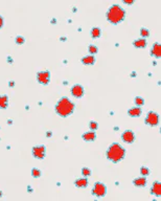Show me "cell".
Masks as SVG:
<instances>
[{
	"label": "cell",
	"instance_id": "obj_20",
	"mask_svg": "<svg viewBox=\"0 0 161 201\" xmlns=\"http://www.w3.org/2000/svg\"><path fill=\"white\" fill-rule=\"evenodd\" d=\"M134 103L136 104L137 107H141L144 105V98H141V97H136L134 98Z\"/></svg>",
	"mask_w": 161,
	"mask_h": 201
},
{
	"label": "cell",
	"instance_id": "obj_9",
	"mask_svg": "<svg viewBox=\"0 0 161 201\" xmlns=\"http://www.w3.org/2000/svg\"><path fill=\"white\" fill-rule=\"evenodd\" d=\"M135 138H136L135 133H134L132 130H126L123 134H121V139H123L124 142L127 143H134Z\"/></svg>",
	"mask_w": 161,
	"mask_h": 201
},
{
	"label": "cell",
	"instance_id": "obj_8",
	"mask_svg": "<svg viewBox=\"0 0 161 201\" xmlns=\"http://www.w3.org/2000/svg\"><path fill=\"white\" fill-rule=\"evenodd\" d=\"M71 94H72V97L76 98H80L82 97H84V94H85L84 87L82 85H80V84H76V85L72 86L71 87Z\"/></svg>",
	"mask_w": 161,
	"mask_h": 201
},
{
	"label": "cell",
	"instance_id": "obj_22",
	"mask_svg": "<svg viewBox=\"0 0 161 201\" xmlns=\"http://www.w3.org/2000/svg\"><path fill=\"white\" fill-rule=\"evenodd\" d=\"M88 52H89V53H90L91 56H94L95 53H97V52H98V48H97V46H95V45H89V47H88Z\"/></svg>",
	"mask_w": 161,
	"mask_h": 201
},
{
	"label": "cell",
	"instance_id": "obj_31",
	"mask_svg": "<svg viewBox=\"0 0 161 201\" xmlns=\"http://www.w3.org/2000/svg\"><path fill=\"white\" fill-rule=\"evenodd\" d=\"M8 85H10L11 87H14V85H15L14 81H11V82H10V83H8Z\"/></svg>",
	"mask_w": 161,
	"mask_h": 201
},
{
	"label": "cell",
	"instance_id": "obj_16",
	"mask_svg": "<svg viewBox=\"0 0 161 201\" xmlns=\"http://www.w3.org/2000/svg\"><path fill=\"white\" fill-rule=\"evenodd\" d=\"M147 40L144 38H140V39H137L133 42V45L136 47V48H144L147 46Z\"/></svg>",
	"mask_w": 161,
	"mask_h": 201
},
{
	"label": "cell",
	"instance_id": "obj_5",
	"mask_svg": "<svg viewBox=\"0 0 161 201\" xmlns=\"http://www.w3.org/2000/svg\"><path fill=\"white\" fill-rule=\"evenodd\" d=\"M159 121H160L159 115H158L156 112H154V111H150V112L147 114V118H145V119H144V123L148 126L155 127V126L159 125Z\"/></svg>",
	"mask_w": 161,
	"mask_h": 201
},
{
	"label": "cell",
	"instance_id": "obj_30",
	"mask_svg": "<svg viewBox=\"0 0 161 201\" xmlns=\"http://www.w3.org/2000/svg\"><path fill=\"white\" fill-rule=\"evenodd\" d=\"M51 135H52L51 131H47V132H46V136H47V137H50Z\"/></svg>",
	"mask_w": 161,
	"mask_h": 201
},
{
	"label": "cell",
	"instance_id": "obj_25",
	"mask_svg": "<svg viewBox=\"0 0 161 201\" xmlns=\"http://www.w3.org/2000/svg\"><path fill=\"white\" fill-rule=\"evenodd\" d=\"M91 170L90 169H88V168H83L82 169V175L84 176V177H89L91 175Z\"/></svg>",
	"mask_w": 161,
	"mask_h": 201
},
{
	"label": "cell",
	"instance_id": "obj_12",
	"mask_svg": "<svg viewBox=\"0 0 161 201\" xmlns=\"http://www.w3.org/2000/svg\"><path fill=\"white\" fill-rule=\"evenodd\" d=\"M82 138L85 140V142H94L96 139V133L94 131H89V132H86L82 135Z\"/></svg>",
	"mask_w": 161,
	"mask_h": 201
},
{
	"label": "cell",
	"instance_id": "obj_26",
	"mask_svg": "<svg viewBox=\"0 0 161 201\" xmlns=\"http://www.w3.org/2000/svg\"><path fill=\"white\" fill-rule=\"evenodd\" d=\"M15 41H16L17 44H19V45H22V44H24L25 39H24V37H22V36H18V37H16V39H15Z\"/></svg>",
	"mask_w": 161,
	"mask_h": 201
},
{
	"label": "cell",
	"instance_id": "obj_27",
	"mask_svg": "<svg viewBox=\"0 0 161 201\" xmlns=\"http://www.w3.org/2000/svg\"><path fill=\"white\" fill-rule=\"evenodd\" d=\"M89 128H90L91 131H95L98 128V124L96 122H90L89 123Z\"/></svg>",
	"mask_w": 161,
	"mask_h": 201
},
{
	"label": "cell",
	"instance_id": "obj_17",
	"mask_svg": "<svg viewBox=\"0 0 161 201\" xmlns=\"http://www.w3.org/2000/svg\"><path fill=\"white\" fill-rule=\"evenodd\" d=\"M82 63H83L84 65H93L94 63H95V58H94V56L89 55V56L84 57V58H82Z\"/></svg>",
	"mask_w": 161,
	"mask_h": 201
},
{
	"label": "cell",
	"instance_id": "obj_28",
	"mask_svg": "<svg viewBox=\"0 0 161 201\" xmlns=\"http://www.w3.org/2000/svg\"><path fill=\"white\" fill-rule=\"evenodd\" d=\"M3 24H4V20H3V17L0 15V28H3Z\"/></svg>",
	"mask_w": 161,
	"mask_h": 201
},
{
	"label": "cell",
	"instance_id": "obj_6",
	"mask_svg": "<svg viewBox=\"0 0 161 201\" xmlns=\"http://www.w3.org/2000/svg\"><path fill=\"white\" fill-rule=\"evenodd\" d=\"M32 155L34 157H36L37 159H44L46 156V148L45 146H36L32 150Z\"/></svg>",
	"mask_w": 161,
	"mask_h": 201
},
{
	"label": "cell",
	"instance_id": "obj_11",
	"mask_svg": "<svg viewBox=\"0 0 161 201\" xmlns=\"http://www.w3.org/2000/svg\"><path fill=\"white\" fill-rule=\"evenodd\" d=\"M151 192L154 196L156 197H160L161 195V183L160 181H155L153 185H152V188H151Z\"/></svg>",
	"mask_w": 161,
	"mask_h": 201
},
{
	"label": "cell",
	"instance_id": "obj_1",
	"mask_svg": "<svg viewBox=\"0 0 161 201\" xmlns=\"http://www.w3.org/2000/svg\"><path fill=\"white\" fill-rule=\"evenodd\" d=\"M55 109L56 114L60 115L61 118H67V116H69L73 113L74 109H76V105L68 98L63 97L60 98L58 103L56 104Z\"/></svg>",
	"mask_w": 161,
	"mask_h": 201
},
{
	"label": "cell",
	"instance_id": "obj_24",
	"mask_svg": "<svg viewBox=\"0 0 161 201\" xmlns=\"http://www.w3.org/2000/svg\"><path fill=\"white\" fill-rule=\"evenodd\" d=\"M151 171L148 169L147 167H141L140 168V174H141V176H148L150 175Z\"/></svg>",
	"mask_w": 161,
	"mask_h": 201
},
{
	"label": "cell",
	"instance_id": "obj_2",
	"mask_svg": "<svg viewBox=\"0 0 161 201\" xmlns=\"http://www.w3.org/2000/svg\"><path fill=\"white\" fill-rule=\"evenodd\" d=\"M107 20L112 24H118V23L123 22L126 18V11L124 10L120 5L113 4L110 7V8L107 12Z\"/></svg>",
	"mask_w": 161,
	"mask_h": 201
},
{
	"label": "cell",
	"instance_id": "obj_10",
	"mask_svg": "<svg viewBox=\"0 0 161 201\" xmlns=\"http://www.w3.org/2000/svg\"><path fill=\"white\" fill-rule=\"evenodd\" d=\"M151 56L155 57L156 59H160L161 58V45L160 43H156L153 44V47H152V50H151Z\"/></svg>",
	"mask_w": 161,
	"mask_h": 201
},
{
	"label": "cell",
	"instance_id": "obj_15",
	"mask_svg": "<svg viewBox=\"0 0 161 201\" xmlns=\"http://www.w3.org/2000/svg\"><path fill=\"white\" fill-rule=\"evenodd\" d=\"M141 113H142V110L140 107H133L128 111V114H129L131 118H138V116L141 115Z\"/></svg>",
	"mask_w": 161,
	"mask_h": 201
},
{
	"label": "cell",
	"instance_id": "obj_3",
	"mask_svg": "<svg viewBox=\"0 0 161 201\" xmlns=\"http://www.w3.org/2000/svg\"><path fill=\"white\" fill-rule=\"evenodd\" d=\"M106 156L110 161L117 163L124 158V156H126V150L119 145V143H113L108 148V150H107Z\"/></svg>",
	"mask_w": 161,
	"mask_h": 201
},
{
	"label": "cell",
	"instance_id": "obj_13",
	"mask_svg": "<svg viewBox=\"0 0 161 201\" xmlns=\"http://www.w3.org/2000/svg\"><path fill=\"white\" fill-rule=\"evenodd\" d=\"M133 184L137 188H142L147 185V177L145 176H141L138 177V178L134 179L133 180Z\"/></svg>",
	"mask_w": 161,
	"mask_h": 201
},
{
	"label": "cell",
	"instance_id": "obj_23",
	"mask_svg": "<svg viewBox=\"0 0 161 201\" xmlns=\"http://www.w3.org/2000/svg\"><path fill=\"white\" fill-rule=\"evenodd\" d=\"M140 35H141V38H147L150 36V31H149L148 28H140Z\"/></svg>",
	"mask_w": 161,
	"mask_h": 201
},
{
	"label": "cell",
	"instance_id": "obj_7",
	"mask_svg": "<svg viewBox=\"0 0 161 201\" xmlns=\"http://www.w3.org/2000/svg\"><path fill=\"white\" fill-rule=\"evenodd\" d=\"M37 80L38 82L42 85H48L49 81H50V73L48 70H43V71H39L37 73Z\"/></svg>",
	"mask_w": 161,
	"mask_h": 201
},
{
	"label": "cell",
	"instance_id": "obj_4",
	"mask_svg": "<svg viewBox=\"0 0 161 201\" xmlns=\"http://www.w3.org/2000/svg\"><path fill=\"white\" fill-rule=\"evenodd\" d=\"M92 194L98 198L105 197L107 194V187L103 182H95L94 188L92 190Z\"/></svg>",
	"mask_w": 161,
	"mask_h": 201
},
{
	"label": "cell",
	"instance_id": "obj_32",
	"mask_svg": "<svg viewBox=\"0 0 161 201\" xmlns=\"http://www.w3.org/2000/svg\"><path fill=\"white\" fill-rule=\"evenodd\" d=\"M2 195H3V194H2V191H0V198L2 197Z\"/></svg>",
	"mask_w": 161,
	"mask_h": 201
},
{
	"label": "cell",
	"instance_id": "obj_14",
	"mask_svg": "<svg viewBox=\"0 0 161 201\" xmlns=\"http://www.w3.org/2000/svg\"><path fill=\"white\" fill-rule=\"evenodd\" d=\"M88 179L87 177H83V178H79L74 181V184H76V188H87L88 187Z\"/></svg>",
	"mask_w": 161,
	"mask_h": 201
},
{
	"label": "cell",
	"instance_id": "obj_18",
	"mask_svg": "<svg viewBox=\"0 0 161 201\" xmlns=\"http://www.w3.org/2000/svg\"><path fill=\"white\" fill-rule=\"evenodd\" d=\"M8 106L7 95H0V109H7Z\"/></svg>",
	"mask_w": 161,
	"mask_h": 201
},
{
	"label": "cell",
	"instance_id": "obj_21",
	"mask_svg": "<svg viewBox=\"0 0 161 201\" xmlns=\"http://www.w3.org/2000/svg\"><path fill=\"white\" fill-rule=\"evenodd\" d=\"M41 175H42V172L39 169H37V168H34V169L32 170V176L34 177V178H39V177H41Z\"/></svg>",
	"mask_w": 161,
	"mask_h": 201
},
{
	"label": "cell",
	"instance_id": "obj_19",
	"mask_svg": "<svg viewBox=\"0 0 161 201\" xmlns=\"http://www.w3.org/2000/svg\"><path fill=\"white\" fill-rule=\"evenodd\" d=\"M90 35H91V37L93 39H97V38H100V36H102V31H100V28H93L91 29Z\"/></svg>",
	"mask_w": 161,
	"mask_h": 201
},
{
	"label": "cell",
	"instance_id": "obj_29",
	"mask_svg": "<svg viewBox=\"0 0 161 201\" xmlns=\"http://www.w3.org/2000/svg\"><path fill=\"white\" fill-rule=\"evenodd\" d=\"M124 4H129V5H131V4L134 3V0H132V1H129V0H124Z\"/></svg>",
	"mask_w": 161,
	"mask_h": 201
}]
</instances>
